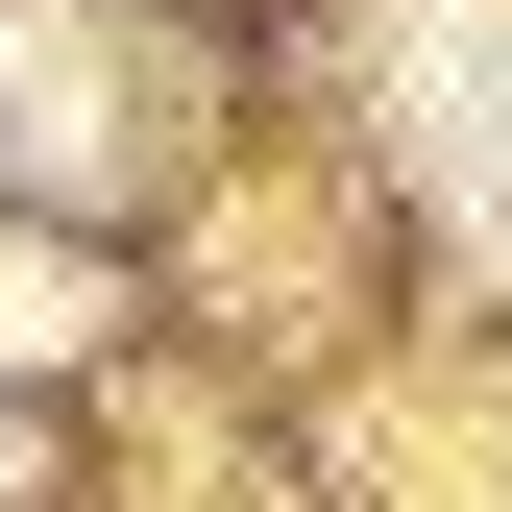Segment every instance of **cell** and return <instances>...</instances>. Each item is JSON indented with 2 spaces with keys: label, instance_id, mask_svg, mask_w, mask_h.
<instances>
[{
  "label": "cell",
  "instance_id": "cell-1",
  "mask_svg": "<svg viewBox=\"0 0 512 512\" xmlns=\"http://www.w3.org/2000/svg\"><path fill=\"white\" fill-rule=\"evenodd\" d=\"M0 512H25V439H0Z\"/></svg>",
  "mask_w": 512,
  "mask_h": 512
}]
</instances>
